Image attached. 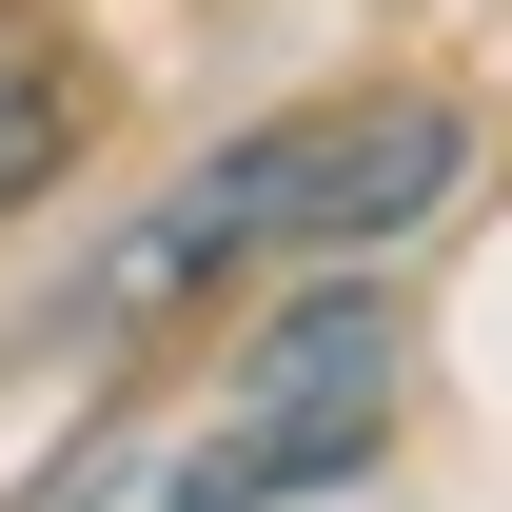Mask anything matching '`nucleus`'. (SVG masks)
<instances>
[{
  "mask_svg": "<svg viewBox=\"0 0 512 512\" xmlns=\"http://www.w3.org/2000/svg\"><path fill=\"white\" fill-rule=\"evenodd\" d=\"M453 178H473V119H453V99H316V119H256L237 158H197V178L79 276V316H178V296L276 276V256H375V237H414Z\"/></svg>",
  "mask_w": 512,
  "mask_h": 512,
  "instance_id": "f257e3e1",
  "label": "nucleus"
},
{
  "mask_svg": "<svg viewBox=\"0 0 512 512\" xmlns=\"http://www.w3.org/2000/svg\"><path fill=\"white\" fill-rule=\"evenodd\" d=\"M375 434H394V296L316 276L296 316H256L237 394L178 434L158 512H296V493H335V473H375Z\"/></svg>",
  "mask_w": 512,
  "mask_h": 512,
  "instance_id": "f03ea898",
  "label": "nucleus"
},
{
  "mask_svg": "<svg viewBox=\"0 0 512 512\" xmlns=\"http://www.w3.org/2000/svg\"><path fill=\"white\" fill-rule=\"evenodd\" d=\"M60 158H79V60L0 0V217H20V197H60Z\"/></svg>",
  "mask_w": 512,
  "mask_h": 512,
  "instance_id": "7ed1b4c3",
  "label": "nucleus"
}]
</instances>
